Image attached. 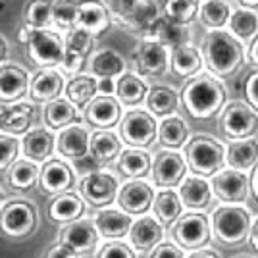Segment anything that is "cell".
<instances>
[{
    "instance_id": "6da1fadb",
    "label": "cell",
    "mask_w": 258,
    "mask_h": 258,
    "mask_svg": "<svg viewBox=\"0 0 258 258\" xmlns=\"http://www.w3.org/2000/svg\"><path fill=\"white\" fill-rule=\"evenodd\" d=\"M181 106L195 119H210L220 114L227 104V87L214 74H197L183 85Z\"/></svg>"
},
{
    "instance_id": "7a4b0ae2",
    "label": "cell",
    "mask_w": 258,
    "mask_h": 258,
    "mask_svg": "<svg viewBox=\"0 0 258 258\" xmlns=\"http://www.w3.org/2000/svg\"><path fill=\"white\" fill-rule=\"evenodd\" d=\"M201 52L206 70L220 79L235 76L239 68L247 62V44L229 29H212L206 33Z\"/></svg>"
},
{
    "instance_id": "3957f363",
    "label": "cell",
    "mask_w": 258,
    "mask_h": 258,
    "mask_svg": "<svg viewBox=\"0 0 258 258\" xmlns=\"http://www.w3.org/2000/svg\"><path fill=\"white\" fill-rule=\"evenodd\" d=\"M18 41L27 46L33 64L41 68H60L66 52V37L54 27H29L23 23L18 29Z\"/></svg>"
},
{
    "instance_id": "277c9868",
    "label": "cell",
    "mask_w": 258,
    "mask_h": 258,
    "mask_svg": "<svg viewBox=\"0 0 258 258\" xmlns=\"http://www.w3.org/2000/svg\"><path fill=\"white\" fill-rule=\"evenodd\" d=\"M210 224H212V235L218 243L226 247H235L245 243L250 235L252 214L247 206H243V203L239 205L222 203L212 210Z\"/></svg>"
},
{
    "instance_id": "5b68a950",
    "label": "cell",
    "mask_w": 258,
    "mask_h": 258,
    "mask_svg": "<svg viewBox=\"0 0 258 258\" xmlns=\"http://www.w3.org/2000/svg\"><path fill=\"white\" fill-rule=\"evenodd\" d=\"M112 22L131 33L149 35L152 25L162 16L156 0H102Z\"/></svg>"
},
{
    "instance_id": "8992f818",
    "label": "cell",
    "mask_w": 258,
    "mask_h": 258,
    "mask_svg": "<svg viewBox=\"0 0 258 258\" xmlns=\"http://www.w3.org/2000/svg\"><path fill=\"white\" fill-rule=\"evenodd\" d=\"M185 158L193 173L212 177L227 166V145L212 135H195L185 145Z\"/></svg>"
},
{
    "instance_id": "52a82bcc",
    "label": "cell",
    "mask_w": 258,
    "mask_h": 258,
    "mask_svg": "<svg viewBox=\"0 0 258 258\" xmlns=\"http://www.w3.org/2000/svg\"><path fill=\"white\" fill-rule=\"evenodd\" d=\"M131 60L135 66V74H139L141 77L156 79L168 74L172 64V48L158 41L156 37L145 35L141 37Z\"/></svg>"
},
{
    "instance_id": "ba28073f",
    "label": "cell",
    "mask_w": 258,
    "mask_h": 258,
    "mask_svg": "<svg viewBox=\"0 0 258 258\" xmlns=\"http://www.w3.org/2000/svg\"><path fill=\"white\" fill-rule=\"evenodd\" d=\"M170 233L173 243L179 245L183 250H197L206 247L214 237L210 218L203 210H189L187 214H181L172 224Z\"/></svg>"
},
{
    "instance_id": "9c48e42d",
    "label": "cell",
    "mask_w": 258,
    "mask_h": 258,
    "mask_svg": "<svg viewBox=\"0 0 258 258\" xmlns=\"http://www.w3.org/2000/svg\"><path fill=\"white\" fill-rule=\"evenodd\" d=\"M220 129L227 139H245L258 133V110L247 100H231L220 112Z\"/></svg>"
},
{
    "instance_id": "30bf717a",
    "label": "cell",
    "mask_w": 258,
    "mask_h": 258,
    "mask_svg": "<svg viewBox=\"0 0 258 258\" xmlns=\"http://www.w3.org/2000/svg\"><path fill=\"white\" fill-rule=\"evenodd\" d=\"M119 137L129 147L147 149L158 139L156 116L143 108H131L119 121Z\"/></svg>"
},
{
    "instance_id": "8fae6325",
    "label": "cell",
    "mask_w": 258,
    "mask_h": 258,
    "mask_svg": "<svg viewBox=\"0 0 258 258\" xmlns=\"http://www.w3.org/2000/svg\"><path fill=\"white\" fill-rule=\"evenodd\" d=\"M118 177L114 173L104 172L102 168L83 175L79 181V195L85 199L87 205L95 206V208L110 206L114 201H118Z\"/></svg>"
},
{
    "instance_id": "7c38bea8",
    "label": "cell",
    "mask_w": 258,
    "mask_h": 258,
    "mask_svg": "<svg viewBox=\"0 0 258 258\" xmlns=\"http://www.w3.org/2000/svg\"><path fill=\"white\" fill-rule=\"evenodd\" d=\"M189 170V164L185 154L173 149H164V151L154 154L152 160V183L158 189H173L179 187V183L185 179Z\"/></svg>"
},
{
    "instance_id": "4fadbf2b",
    "label": "cell",
    "mask_w": 258,
    "mask_h": 258,
    "mask_svg": "<svg viewBox=\"0 0 258 258\" xmlns=\"http://www.w3.org/2000/svg\"><path fill=\"white\" fill-rule=\"evenodd\" d=\"M216 199L227 205L245 203L250 193V173L224 166L210 177Z\"/></svg>"
},
{
    "instance_id": "5bb4252c",
    "label": "cell",
    "mask_w": 258,
    "mask_h": 258,
    "mask_svg": "<svg viewBox=\"0 0 258 258\" xmlns=\"http://www.w3.org/2000/svg\"><path fill=\"white\" fill-rule=\"evenodd\" d=\"M39 222V214L33 205L25 201H16L2 208L0 212V231L14 239L31 235Z\"/></svg>"
},
{
    "instance_id": "9a60e30c",
    "label": "cell",
    "mask_w": 258,
    "mask_h": 258,
    "mask_svg": "<svg viewBox=\"0 0 258 258\" xmlns=\"http://www.w3.org/2000/svg\"><path fill=\"white\" fill-rule=\"evenodd\" d=\"M95 35L93 33L85 31L81 27H74L72 31H68L66 35V52L64 60H62V72L68 76H77L81 74L83 66L89 60V56L93 52V46H95Z\"/></svg>"
},
{
    "instance_id": "2e32d148",
    "label": "cell",
    "mask_w": 258,
    "mask_h": 258,
    "mask_svg": "<svg viewBox=\"0 0 258 258\" xmlns=\"http://www.w3.org/2000/svg\"><path fill=\"white\" fill-rule=\"evenodd\" d=\"M154 195L156 191H154L152 183H149L143 177H135L119 187L118 205L131 216H143L152 208Z\"/></svg>"
},
{
    "instance_id": "e0dca14e",
    "label": "cell",
    "mask_w": 258,
    "mask_h": 258,
    "mask_svg": "<svg viewBox=\"0 0 258 258\" xmlns=\"http://www.w3.org/2000/svg\"><path fill=\"white\" fill-rule=\"evenodd\" d=\"M164 237L166 229L156 216H139L137 220H133V226L129 229V243L139 254H151L164 241Z\"/></svg>"
},
{
    "instance_id": "ac0fdd59",
    "label": "cell",
    "mask_w": 258,
    "mask_h": 258,
    "mask_svg": "<svg viewBox=\"0 0 258 258\" xmlns=\"http://www.w3.org/2000/svg\"><path fill=\"white\" fill-rule=\"evenodd\" d=\"M121 106L123 104L116 95H97L83 110V119L91 127L112 129L114 125H119L123 118Z\"/></svg>"
},
{
    "instance_id": "d6986e66",
    "label": "cell",
    "mask_w": 258,
    "mask_h": 258,
    "mask_svg": "<svg viewBox=\"0 0 258 258\" xmlns=\"http://www.w3.org/2000/svg\"><path fill=\"white\" fill-rule=\"evenodd\" d=\"M98 239H100V233H98L95 220H85V218L68 222L60 231V241L70 245L79 254H87V252L95 250Z\"/></svg>"
},
{
    "instance_id": "ffe728a7",
    "label": "cell",
    "mask_w": 258,
    "mask_h": 258,
    "mask_svg": "<svg viewBox=\"0 0 258 258\" xmlns=\"http://www.w3.org/2000/svg\"><path fill=\"white\" fill-rule=\"evenodd\" d=\"M29 83L31 76L27 70L12 62H2L0 64V102L10 104L22 100L29 93Z\"/></svg>"
},
{
    "instance_id": "44dd1931",
    "label": "cell",
    "mask_w": 258,
    "mask_h": 258,
    "mask_svg": "<svg viewBox=\"0 0 258 258\" xmlns=\"http://www.w3.org/2000/svg\"><path fill=\"white\" fill-rule=\"evenodd\" d=\"M177 193L187 210H206L216 197L210 177L199 175V173L185 175V179L177 187Z\"/></svg>"
},
{
    "instance_id": "7402d4cb",
    "label": "cell",
    "mask_w": 258,
    "mask_h": 258,
    "mask_svg": "<svg viewBox=\"0 0 258 258\" xmlns=\"http://www.w3.org/2000/svg\"><path fill=\"white\" fill-rule=\"evenodd\" d=\"M64 91V72H58L56 68H41L39 72H35L31 76L29 97L37 104H46L60 97Z\"/></svg>"
},
{
    "instance_id": "603a6c76",
    "label": "cell",
    "mask_w": 258,
    "mask_h": 258,
    "mask_svg": "<svg viewBox=\"0 0 258 258\" xmlns=\"http://www.w3.org/2000/svg\"><path fill=\"white\" fill-rule=\"evenodd\" d=\"M37 118V110L29 102H10L0 108V133L8 135H25Z\"/></svg>"
},
{
    "instance_id": "cb8c5ba5",
    "label": "cell",
    "mask_w": 258,
    "mask_h": 258,
    "mask_svg": "<svg viewBox=\"0 0 258 258\" xmlns=\"http://www.w3.org/2000/svg\"><path fill=\"white\" fill-rule=\"evenodd\" d=\"M89 145H91V133L79 121L60 129L56 137V151L62 158L68 160H77L89 154Z\"/></svg>"
},
{
    "instance_id": "d4e9b609",
    "label": "cell",
    "mask_w": 258,
    "mask_h": 258,
    "mask_svg": "<svg viewBox=\"0 0 258 258\" xmlns=\"http://www.w3.org/2000/svg\"><path fill=\"white\" fill-rule=\"evenodd\" d=\"M74 175H76L74 166H70L68 162L60 158H50L41 168L39 185L44 193H66L74 185Z\"/></svg>"
},
{
    "instance_id": "484cf974",
    "label": "cell",
    "mask_w": 258,
    "mask_h": 258,
    "mask_svg": "<svg viewBox=\"0 0 258 258\" xmlns=\"http://www.w3.org/2000/svg\"><path fill=\"white\" fill-rule=\"evenodd\" d=\"M54 151H56V137L50 129L35 127L23 135L22 152L27 160L44 164L52 158Z\"/></svg>"
},
{
    "instance_id": "4316f807",
    "label": "cell",
    "mask_w": 258,
    "mask_h": 258,
    "mask_svg": "<svg viewBox=\"0 0 258 258\" xmlns=\"http://www.w3.org/2000/svg\"><path fill=\"white\" fill-rule=\"evenodd\" d=\"M95 224L102 239H123L133 226V216L123 208H100L95 216Z\"/></svg>"
},
{
    "instance_id": "83f0119b",
    "label": "cell",
    "mask_w": 258,
    "mask_h": 258,
    "mask_svg": "<svg viewBox=\"0 0 258 258\" xmlns=\"http://www.w3.org/2000/svg\"><path fill=\"white\" fill-rule=\"evenodd\" d=\"M112 16L104 2L97 0H83L79 2V12H77V23L76 27H81L85 31L93 33L95 37L106 33L112 25Z\"/></svg>"
},
{
    "instance_id": "f1b7e54d",
    "label": "cell",
    "mask_w": 258,
    "mask_h": 258,
    "mask_svg": "<svg viewBox=\"0 0 258 258\" xmlns=\"http://www.w3.org/2000/svg\"><path fill=\"white\" fill-rule=\"evenodd\" d=\"M205 68V58L201 48H197L193 44H179L172 48V64L170 70L177 77L189 79V77L201 74Z\"/></svg>"
},
{
    "instance_id": "f546056e",
    "label": "cell",
    "mask_w": 258,
    "mask_h": 258,
    "mask_svg": "<svg viewBox=\"0 0 258 258\" xmlns=\"http://www.w3.org/2000/svg\"><path fill=\"white\" fill-rule=\"evenodd\" d=\"M258 164V139H231L227 143V166L241 172L250 173V170Z\"/></svg>"
},
{
    "instance_id": "4dcf8cb0",
    "label": "cell",
    "mask_w": 258,
    "mask_h": 258,
    "mask_svg": "<svg viewBox=\"0 0 258 258\" xmlns=\"http://www.w3.org/2000/svg\"><path fill=\"white\" fill-rule=\"evenodd\" d=\"M44 123L48 129H64L72 123H77L81 121V116H79V108L70 100V98H54L50 102L44 104V112H43Z\"/></svg>"
},
{
    "instance_id": "1f68e13d",
    "label": "cell",
    "mask_w": 258,
    "mask_h": 258,
    "mask_svg": "<svg viewBox=\"0 0 258 258\" xmlns=\"http://www.w3.org/2000/svg\"><path fill=\"white\" fill-rule=\"evenodd\" d=\"M149 89L151 87L147 85V81L139 74L125 72L123 76H119L116 79V97L127 108H135L139 106L141 102H145L147 95H149Z\"/></svg>"
},
{
    "instance_id": "d6a6232c",
    "label": "cell",
    "mask_w": 258,
    "mask_h": 258,
    "mask_svg": "<svg viewBox=\"0 0 258 258\" xmlns=\"http://www.w3.org/2000/svg\"><path fill=\"white\" fill-rule=\"evenodd\" d=\"M145 104H147V110L154 114L156 118H166V116L177 114V108L181 104V97L172 87L154 85L149 89Z\"/></svg>"
},
{
    "instance_id": "836d02e7",
    "label": "cell",
    "mask_w": 258,
    "mask_h": 258,
    "mask_svg": "<svg viewBox=\"0 0 258 258\" xmlns=\"http://www.w3.org/2000/svg\"><path fill=\"white\" fill-rule=\"evenodd\" d=\"M189 133L191 131L187 121L177 114L160 118L158 121V141L164 149H173V151L183 149L189 141Z\"/></svg>"
},
{
    "instance_id": "e575fe53",
    "label": "cell",
    "mask_w": 258,
    "mask_h": 258,
    "mask_svg": "<svg viewBox=\"0 0 258 258\" xmlns=\"http://www.w3.org/2000/svg\"><path fill=\"white\" fill-rule=\"evenodd\" d=\"M123 151V139L116 135L110 129H97L91 135L89 152L97 158L100 164H108L112 160H118V156Z\"/></svg>"
},
{
    "instance_id": "d590c367",
    "label": "cell",
    "mask_w": 258,
    "mask_h": 258,
    "mask_svg": "<svg viewBox=\"0 0 258 258\" xmlns=\"http://www.w3.org/2000/svg\"><path fill=\"white\" fill-rule=\"evenodd\" d=\"M152 160H154V156H151L145 149L129 147V149H123L118 156V172L129 179L145 177L151 173Z\"/></svg>"
},
{
    "instance_id": "8d00e7d4",
    "label": "cell",
    "mask_w": 258,
    "mask_h": 258,
    "mask_svg": "<svg viewBox=\"0 0 258 258\" xmlns=\"http://www.w3.org/2000/svg\"><path fill=\"white\" fill-rule=\"evenodd\" d=\"M89 70L91 76L95 77H114L118 79L127 72V62L119 52L112 48H102L91 56L89 60Z\"/></svg>"
},
{
    "instance_id": "74e56055",
    "label": "cell",
    "mask_w": 258,
    "mask_h": 258,
    "mask_svg": "<svg viewBox=\"0 0 258 258\" xmlns=\"http://www.w3.org/2000/svg\"><path fill=\"white\" fill-rule=\"evenodd\" d=\"M85 212V199L81 195L66 191V193H58L50 206H48V216L54 222H74L79 220Z\"/></svg>"
},
{
    "instance_id": "f35d334b",
    "label": "cell",
    "mask_w": 258,
    "mask_h": 258,
    "mask_svg": "<svg viewBox=\"0 0 258 258\" xmlns=\"http://www.w3.org/2000/svg\"><path fill=\"white\" fill-rule=\"evenodd\" d=\"M231 4L229 0H201L199 4V22L208 31L212 29H226L231 18Z\"/></svg>"
},
{
    "instance_id": "ab89813d",
    "label": "cell",
    "mask_w": 258,
    "mask_h": 258,
    "mask_svg": "<svg viewBox=\"0 0 258 258\" xmlns=\"http://www.w3.org/2000/svg\"><path fill=\"white\" fill-rule=\"evenodd\" d=\"M183 201L177 191L173 189H160L154 195L152 203V216H156L164 226H172L173 222L183 214Z\"/></svg>"
},
{
    "instance_id": "60d3db41",
    "label": "cell",
    "mask_w": 258,
    "mask_h": 258,
    "mask_svg": "<svg viewBox=\"0 0 258 258\" xmlns=\"http://www.w3.org/2000/svg\"><path fill=\"white\" fill-rule=\"evenodd\" d=\"M66 98H70L79 110H85L87 104L98 95V79L95 76L77 74L66 83Z\"/></svg>"
},
{
    "instance_id": "b9f144b4",
    "label": "cell",
    "mask_w": 258,
    "mask_h": 258,
    "mask_svg": "<svg viewBox=\"0 0 258 258\" xmlns=\"http://www.w3.org/2000/svg\"><path fill=\"white\" fill-rule=\"evenodd\" d=\"M227 29L233 33L237 39L248 44L258 35V12L254 8H247V6L239 4V8H233L231 12Z\"/></svg>"
},
{
    "instance_id": "7bdbcfd3",
    "label": "cell",
    "mask_w": 258,
    "mask_h": 258,
    "mask_svg": "<svg viewBox=\"0 0 258 258\" xmlns=\"http://www.w3.org/2000/svg\"><path fill=\"white\" fill-rule=\"evenodd\" d=\"M41 177V168L33 160H16L8 172V185L14 191H29Z\"/></svg>"
},
{
    "instance_id": "ee69618b",
    "label": "cell",
    "mask_w": 258,
    "mask_h": 258,
    "mask_svg": "<svg viewBox=\"0 0 258 258\" xmlns=\"http://www.w3.org/2000/svg\"><path fill=\"white\" fill-rule=\"evenodd\" d=\"M149 35L156 37L158 41H162L164 44H168L170 48H173V46L189 43V25H179V23H173L168 18L160 16L156 20V23L152 25Z\"/></svg>"
},
{
    "instance_id": "f6af8a7d",
    "label": "cell",
    "mask_w": 258,
    "mask_h": 258,
    "mask_svg": "<svg viewBox=\"0 0 258 258\" xmlns=\"http://www.w3.org/2000/svg\"><path fill=\"white\" fill-rule=\"evenodd\" d=\"M201 0H166L162 6V16L179 25H191L199 18Z\"/></svg>"
},
{
    "instance_id": "bcb514c9",
    "label": "cell",
    "mask_w": 258,
    "mask_h": 258,
    "mask_svg": "<svg viewBox=\"0 0 258 258\" xmlns=\"http://www.w3.org/2000/svg\"><path fill=\"white\" fill-rule=\"evenodd\" d=\"M79 0H52V27L58 31H72L77 23Z\"/></svg>"
},
{
    "instance_id": "7dc6e473",
    "label": "cell",
    "mask_w": 258,
    "mask_h": 258,
    "mask_svg": "<svg viewBox=\"0 0 258 258\" xmlns=\"http://www.w3.org/2000/svg\"><path fill=\"white\" fill-rule=\"evenodd\" d=\"M25 23L29 27H52V0H29Z\"/></svg>"
},
{
    "instance_id": "c3c4849f",
    "label": "cell",
    "mask_w": 258,
    "mask_h": 258,
    "mask_svg": "<svg viewBox=\"0 0 258 258\" xmlns=\"http://www.w3.org/2000/svg\"><path fill=\"white\" fill-rule=\"evenodd\" d=\"M22 149V143L16 135L0 133V172L8 170L18 160V154Z\"/></svg>"
},
{
    "instance_id": "681fc988",
    "label": "cell",
    "mask_w": 258,
    "mask_h": 258,
    "mask_svg": "<svg viewBox=\"0 0 258 258\" xmlns=\"http://www.w3.org/2000/svg\"><path fill=\"white\" fill-rule=\"evenodd\" d=\"M97 258H137V250L131 247V243H123L121 239H112L98 250Z\"/></svg>"
},
{
    "instance_id": "f907efd6",
    "label": "cell",
    "mask_w": 258,
    "mask_h": 258,
    "mask_svg": "<svg viewBox=\"0 0 258 258\" xmlns=\"http://www.w3.org/2000/svg\"><path fill=\"white\" fill-rule=\"evenodd\" d=\"M151 258H185V250L175 243L162 241L160 245L151 252Z\"/></svg>"
},
{
    "instance_id": "816d5d0a",
    "label": "cell",
    "mask_w": 258,
    "mask_h": 258,
    "mask_svg": "<svg viewBox=\"0 0 258 258\" xmlns=\"http://www.w3.org/2000/svg\"><path fill=\"white\" fill-rule=\"evenodd\" d=\"M102 166H104V164H100L91 152L85 154V156H81V158H77V160H74V170H76L81 177L91 172H97V170H100Z\"/></svg>"
},
{
    "instance_id": "f5cc1de1",
    "label": "cell",
    "mask_w": 258,
    "mask_h": 258,
    "mask_svg": "<svg viewBox=\"0 0 258 258\" xmlns=\"http://www.w3.org/2000/svg\"><path fill=\"white\" fill-rule=\"evenodd\" d=\"M243 91H245V98H247L248 104L258 110V68L252 74H248Z\"/></svg>"
},
{
    "instance_id": "db71d44e",
    "label": "cell",
    "mask_w": 258,
    "mask_h": 258,
    "mask_svg": "<svg viewBox=\"0 0 258 258\" xmlns=\"http://www.w3.org/2000/svg\"><path fill=\"white\" fill-rule=\"evenodd\" d=\"M46 258H79V252L74 250L70 245H66V243L60 241L58 245H54V247L48 248Z\"/></svg>"
},
{
    "instance_id": "11a10c76",
    "label": "cell",
    "mask_w": 258,
    "mask_h": 258,
    "mask_svg": "<svg viewBox=\"0 0 258 258\" xmlns=\"http://www.w3.org/2000/svg\"><path fill=\"white\" fill-rule=\"evenodd\" d=\"M98 95H116V79L114 77H97Z\"/></svg>"
},
{
    "instance_id": "9f6ffc18",
    "label": "cell",
    "mask_w": 258,
    "mask_h": 258,
    "mask_svg": "<svg viewBox=\"0 0 258 258\" xmlns=\"http://www.w3.org/2000/svg\"><path fill=\"white\" fill-rule=\"evenodd\" d=\"M247 60L258 68V35L247 44Z\"/></svg>"
},
{
    "instance_id": "6f0895ef",
    "label": "cell",
    "mask_w": 258,
    "mask_h": 258,
    "mask_svg": "<svg viewBox=\"0 0 258 258\" xmlns=\"http://www.w3.org/2000/svg\"><path fill=\"white\" fill-rule=\"evenodd\" d=\"M187 258H220V254L216 252L214 248H197V250H191V254Z\"/></svg>"
},
{
    "instance_id": "680465c9",
    "label": "cell",
    "mask_w": 258,
    "mask_h": 258,
    "mask_svg": "<svg viewBox=\"0 0 258 258\" xmlns=\"http://www.w3.org/2000/svg\"><path fill=\"white\" fill-rule=\"evenodd\" d=\"M248 241H250V245L252 248L258 252V216L252 220V227H250V235H248Z\"/></svg>"
},
{
    "instance_id": "91938a15",
    "label": "cell",
    "mask_w": 258,
    "mask_h": 258,
    "mask_svg": "<svg viewBox=\"0 0 258 258\" xmlns=\"http://www.w3.org/2000/svg\"><path fill=\"white\" fill-rule=\"evenodd\" d=\"M250 193L254 195L258 203V164L250 170Z\"/></svg>"
},
{
    "instance_id": "94428289",
    "label": "cell",
    "mask_w": 258,
    "mask_h": 258,
    "mask_svg": "<svg viewBox=\"0 0 258 258\" xmlns=\"http://www.w3.org/2000/svg\"><path fill=\"white\" fill-rule=\"evenodd\" d=\"M8 56V41L0 35V64L4 62V58Z\"/></svg>"
},
{
    "instance_id": "6125c7cd",
    "label": "cell",
    "mask_w": 258,
    "mask_h": 258,
    "mask_svg": "<svg viewBox=\"0 0 258 258\" xmlns=\"http://www.w3.org/2000/svg\"><path fill=\"white\" fill-rule=\"evenodd\" d=\"M241 6H247V8H254L258 10V0H237Z\"/></svg>"
},
{
    "instance_id": "be15d7a7",
    "label": "cell",
    "mask_w": 258,
    "mask_h": 258,
    "mask_svg": "<svg viewBox=\"0 0 258 258\" xmlns=\"http://www.w3.org/2000/svg\"><path fill=\"white\" fill-rule=\"evenodd\" d=\"M0 201H2V189H0Z\"/></svg>"
}]
</instances>
